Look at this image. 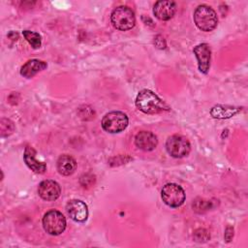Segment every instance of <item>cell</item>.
Here are the masks:
<instances>
[{"instance_id":"obj_7","label":"cell","mask_w":248,"mask_h":248,"mask_svg":"<svg viewBox=\"0 0 248 248\" xmlns=\"http://www.w3.org/2000/svg\"><path fill=\"white\" fill-rule=\"evenodd\" d=\"M163 202L170 207H178L185 201V192L175 183L166 184L161 192Z\"/></svg>"},{"instance_id":"obj_15","label":"cell","mask_w":248,"mask_h":248,"mask_svg":"<svg viewBox=\"0 0 248 248\" xmlns=\"http://www.w3.org/2000/svg\"><path fill=\"white\" fill-rule=\"evenodd\" d=\"M77 168V161L71 155H61L57 160V170L60 174L68 176L74 173Z\"/></svg>"},{"instance_id":"obj_6","label":"cell","mask_w":248,"mask_h":248,"mask_svg":"<svg viewBox=\"0 0 248 248\" xmlns=\"http://www.w3.org/2000/svg\"><path fill=\"white\" fill-rule=\"evenodd\" d=\"M168 153L174 158H182L187 156L191 150L189 140L181 135H173L168 138L166 142Z\"/></svg>"},{"instance_id":"obj_10","label":"cell","mask_w":248,"mask_h":248,"mask_svg":"<svg viewBox=\"0 0 248 248\" xmlns=\"http://www.w3.org/2000/svg\"><path fill=\"white\" fill-rule=\"evenodd\" d=\"M66 210L69 216L76 222H84L88 217L87 205L79 200H71L66 204Z\"/></svg>"},{"instance_id":"obj_20","label":"cell","mask_w":248,"mask_h":248,"mask_svg":"<svg viewBox=\"0 0 248 248\" xmlns=\"http://www.w3.org/2000/svg\"><path fill=\"white\" fill-rule=\"evenodd\" d=\"M154 45L157 48H160V49H163V48H166V41L165 39L161 36V35H157L155 38H154Z\"/></svg>"},{"instance_id":"obj_4","label":"cell","mask_w":248,"mask_h":248,"mask_svg":"<svg viewBox=\"0 0 248 248\" xmlns=\"http://www.w3.org/2000/svg\"><path fill=\"white\" fill-rule=\"evenodd\" d=\"M66 218L55 209L47 211L43 217V227L45 231L51 235H58L66 229Z\"/></svg>"},{"instance_id":"obj_2","label":"cell","mask_w":248,"mask_h":248,"mask_svg":"<svg viewBox=\"0 0 248 248\" xmlns=\"http://www.w3.org/2000/svg\"><path fill=\"white\" fill-rule=\"evenodd\" d=\"M194 22L197 27L204 32L212 31L218 23L216 12L207 5H200L194 12Z\"/></svg>"},{"instance_id":"obj_8","label":"cell","mask_w":248,"mask_h":248,"mask_svg":"<svg viewBox=\"0 0 248 248\" xmlns=\"http://www.w3.org/2000/svg\"><path fill=\"white\" fill-rule=\"evenodd\" d=\"M194 54L198 60L199 70L202 74H207L210 68V58H211V49L208 44L202 43L196 46L193 49Z\"/></svg>"},{"instance_id":"obj_5","label":"cell","mask_w":248,"mask_h":248,"mask_svg":"<svg viewBox=\"0 0 248 248\" xmlns=\"http://www.w3.org/2000/svg\"><path fill=\"white\" fill-rule=\"evenodd\" d=\"M128 116L118 110L110 111L107 113L102 119V127L106 132L114 134L122 132L128 126Z\"/></svg>"},{"instance_id":"obj_18","label":"cell","mask_w":248,"mask_h":248,"mask_svg":"<svg viewBox=\"0 0 248 248\" xmlns=\"http://www.w3.org/2000/svg\"><path fill=\"white\" fill-rule=\"evenodd\" d=\"M210 238L209 232L204 229H198L194 232V239L197 242H205Z\"/></svg>"},{"instance_id":"obj_11","label":"cell","mask_w":248,"mask_h":248,"mask_svg":"<svg viewBox=\"0 0 248 248\" xmlns=\"http://www.w3.org/2000/svg\"><path fill=\"white\" fill-rule=\"evenodd\" d=\"M176 12V4L173 1L160 0L154 4L153 14L160 20H170Z\"/></svg>"},{"instance_id":"obj_9","label":"cell","mask_w":248,"mask_h":248,"mask_svg":"<svg viewBox=\"0 0 248 248\" xmlns=\"http://www.w3.org/2000/svg\"><path fill=\"white\" fill-rule=\"evenodd\" d=\"M38 194L45 201H55L61 194V188L56 181L46 179L39 184Z\"/></svg>"},{"instance_id":"obj_14","label":"cell","mask_w":248,"mask_h":248,"mask_svg":"<svg viewBox=\"0 0 248 248\" xmlns=\"http://www.w3.org/2000/svg\"><path fill=\"white\" fill-rule=\"evenodd\" d=\"M47 67V64L45 61L39 59L28 60L20 69V75L24 78H31L39 72L45 70Z\"/></svg>"},{"instance_id":"obj_3","label":"cell","mask_w":248,"mask_h":248,"mask_svg":"<svg viewBox=\"0 0 248 248\" xmlns=\"http://www.w3.org/2000/svg\"><path fill=\"white\" fill-rule=\"evenodd\" d=\"M110 21L114 28L126 31L132 29L136 24V16L134 12L127 6H119L115 8L110 15Z\"/></svg>"},{"instance_id":"obj_19","label":"cell","mask_w":248,"mask_h":248,"mask_svg":"<svg viewBox=\"0 0 248 248\" xmlns=\"http://www.w3.org/2000/svg\"><path fill=\"white\" fill-rule=\"evenodd\" d=\"M193 208L197 212H202L203 210H207L208 208H210V202L203 200H201V202L196 201L195 203H193Z\"/></svg>"},{"instance_id":"obj_13","label":"cell","mask_w":248,"mask_h":248,"mask_svg":"<svg viewBox=\"0 0 248 248\" xmlns=\"http://www.w3.org/2000/svg\"><path fill=\"white\" fill-rule=\"evenodd\" d=\"M23 159L25 164L36 173H44L46 170V165L44 162H40L36 159V151L35 149L27 145L24 150Z\"/></svg>"},{"instance_id":"obj_21","label":"cell","mask_w":248,"mask_h":248,"mask_svg":"<svg viewBox=\"0 0 248 248\" xmlns=\"http://www.w3.org/2000/svg\"><path fill=\"white\" fill-rule=\"evenodd\" d=\"M232 236H233V229H232L231 226H228L227 229H226V231H225V235H224L225 240H226L227 242H230V241L232 240Z\"/></svg>"},{"instance_id":"obj_16","label":"cell","mask_w":248,"mask_h":248,"mask_svg":"<svg viewBox=\"0 0 248 248\" xmlns=\"http://www.w3.org/2000/svg\"><path fill=\"white\" fill-rule=\"evenodd\" d=\"M241 110L240 108H234L231 106H221L217 105L213 107L210 110V114L214 118L218 119H225V118H230L233 116L234 114L238 113Z\"/></svg>"},{"instance_id":"obj_1","label":"cell","mask_w":248,"mask_h":248,"mask_svg":"<svg viewBox=\"0 0 248 248\" xmlns=\"http://www.w3.org/2000/svg\"><path fill=\"white\" fill-rule=\"evenodd\" d=\"M137 108L147 114H155L170 109V107L155 93L148 89L140 91L136 98Z\"/></svg>"},{"instance_id":"obj_12","label":"cell","mask_w":248,"mask_h":248,"mask_svg":"<svg viewBox=\"0 0 248 248\" xmlns=\"http://www.w3.org/2000/svg\"><path fill=\"white\" fill-rule=\"evenodd\" d=\"M135 144L141 150L151 151L158 144L157 137L149 131H140L135 138Z\"/></svg>"},{"instance_id":"obj_17","label":"cell","mask_w":248,"mask_h":248,"mask_svg":"<svg viewBox=\"0 0 248 248\" xmlns=\"http://www.w3.org/2000/svg\"><path fill=\"white\" fill-rule=\"evenodd\" d=\"M22 35L34 49L41 47L42 40H41V36L39 33L30 31V30H23Z\"/></svg>"}]
</instances>
